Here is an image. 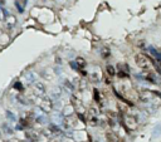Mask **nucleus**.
Returning <instances> with one entry per match:
<instances>
[{"mask_svg":"<svg viewBox=\"0 0 161 142\" xmlns=\"http://www.w3.org/2000/svg\"><path fill=\"white\" fill-rule=\"evenodd\" d=\"M135 63L143 71H155V61L145 53H139L135 55Z\"/></svg>","mask_w":161,"mask_h":142,"instance_id":"nucleus-1","label":"nucleus"},{"mask_svg":"<svg viewBox=\"0 0 161 142\" xmlns=\"http://www.w3.org/2000/svg\"><path fill=\"white\" fill-rule=\"evenodd\" d=\"M122 123L127 131H133L137 127V118L133 114L127 113H122Z\"/></svg>","mask_w":161,"mask_h":142,"instance_id":"nucleus-2","label":"nucleus"},{"mask_svg":"<svg viewBox=\"0 0 161 142\" xmlns=\"http://www.w3.org/2000/svg\"><path fill=\"white\" fill-rule=\"evenodd\" d=\"M117 68H118V77H121V78H126V77H129V74H130V67L127 65L126 63H118L117 64Z\"/></svg>","mask_w":161,"mask_h":142,"instance_id":"nucleus-3","label":"nucleus"},{"mask_svg":"<svg viewBox=\"0 0 161 142\" xmlns=\"http://www.w3.org/2000/svg\"><path fill=\"white\" fill-rule=\"evenodd\" d=\"M33 86H34V91L37 92V93L38 94H44V92H45V88H44V86L43 84H42V83L40 82H35L34 83V84H33Z\"/></svg>","mask_w":161,"mask_h":142,"instance_id":"nucleus-4","label":"nucleus"},{"mask_svg":"<svg viewBox=\"0 0 161 142\" xmlns=\"http://www.w3.org/2000/svg\"><path fill=\"white\" fill-rule=\"evenodd\" d=\"M106 138L108 142H118V137L115 132H107L106 133Z\"/></svg>","mask_w":161,"mask_h":142,"instance_id":"nucleus-5","label":"nucleus"},{"mask_svg":"<svg viewBox=\"0 0 161 142\" xmlns=\"http://www.w3.org/2000/svg\"><path fill=\"white\" fill-rule=\"evenodd\" d=\"M25 78H27V81L29 83H32V84H34V83L37 82V76L33 72H28L27 74H25Z\"/></svg>","mask_w":161,"mask_h":142,"instance_id":"nucleus-6","label":"nucleus"},{"mask_svg":"<svg viewBox=\"0 0 161 142\" xmlns=\"http://www.w3.org/2000/svg\"><path fill=\"white\" fill-rule=\"evenodd\" d=\"M72 99H73V106H74L75 108H78V102H79V101H77V98H75V97H73ZM77 112H78L79 114H83V113H84V108L81 106V111H79V110H77Z\"/></svg>","mask_w":161,"mask_h":142,"instance_id":"nucleus-7","label":"nucleus"},{"mask_svg":"<svg viewBox=\"0 0 161 142\" xmlns=\"http://www.w3.org/2000/svg\"><path fill=\"white\" fill-rule=\"evenodd\" d=\"M75 63L78 65L79 72H81V68H84V67H86V62H84L83 58H77V59H75Z\"/></svg>","mask_w":161,"mask_h":142,"instance_id":"nucleus-8","label":"nucleus"},{"mask_svg":"<svg viewBox=\"0 0 161 142\" xmlns=\"http://www.w3.org/2000/svg\"><path fill=\"white\" fill-rule=\"evenodd\" d=\"M107 74H108L109 77H113L115 74H116L115 67H112V65H107Z\"/></svg>","mask_w":161,"mask_h":142,"instance_id":"nucleus-9","label":"nucleus"},{"mask_svg":"<svg viewBox=\"0 0 161 142\" xmlns=\"http://www.w3.org/2000/svg\"><path fill=\"white\" fill-rule=\"evenodd\" d=\"M93 96H95V101L97 103H101V96H99V91L98 89H95L93 91Z\"/></svg>","mask_w":161,"mask_h":142,"instance_id":"nucleus-10","label":"nucleus"},{"mask_svg":"<svg viewBox=\"0 0 161 142\" xmlns=\"http://www.w3.org/2000/svg\"><path fill=\"white\" fill-rule=\"evenodd\" d=\"M5 18H6V12L0 8V21H5Z\"/></svg>","mask_w":161,"mask_h":142,"instance_id":"nucleus-11","label":"nucleus"},{"mask_svg":"<svg viewBox=\"0 0 161 142\" xmlns=\"http://www.w3.org/2000/svg\"><path fill=\"white\" fill-rule=\"evenodd\" d=\"M160 131H161V126H160V124H159L157 127H155V128H154V136H156V137H157V136L160 135V133H161Z\"/></svg>","mask_w":161,"mask_h":142,"instance_id":"nucleus-12","label":"nucleus"},{"mask_svg":"<svg viewBox=\"0 0 161 142\" xmlns=\"http://www.w3.org/2000/svg\"><path fill=\"white\" fill-rule=\"evenodd\" d=\"M6 117H8L9 120H12V121H15V120H16V118H15V116H14L10 111H8V112H6Z\"/></svg>","mask_w":161,"mask_h":142,"instance_id":"nucleus-13","label":"nucleus"},{"mask_svg":"<svg viewBox=\"0 0 161 142\" xmlns=\"http://www.w3.org/2000/svg\"><path fill=\"white\" fill-rule=\"evenodd\" d=\"M109 54H111V53H109V49H108V48H105V49H103V53H102V57H103V58H107Z\"/></svg>","mask_w":161,"mask_h":142,"instance_id":"nucleus-14","label":"nucleus"},{"mask_svg":"<svg viewBox=\"0 0 161 142\" xmlns=\"http://www.w3.org/2000/svg\"><path fill=\"white\" fill-rule=\"evenodd\" d=\"M69 65L72 67V68H73L74 71H79V68H78V65H77V63H75V62H71V63H69Z\"/></svg>","mask_w":161,"mask_h":142,"instance_id":"nucleus-15","label":"nucleus"},{"mask_svg":"<svg viewBox=\"0 0 161 142\" xmlns=\"http://www.w3.org/2000/svg\"><path fill=\"white\" fill-rule=\"evenodd\" d=\"M15 5H16V8L19 9V12H20V13H23V6H20V5H19V2H15Z\"/></svg>","mask_w":161,"mask_h":142,"instance_id":"nucleus-16","label":"nucleus"},{"mask_svg":"<svg viewBox=\"0 0 161 142\" xmlns=\"http://www.w3.org/2000/svg\"><path fill=\"white\" fill-rule=\"evenodd\" d=\"M15 88H18V89H23L22 83H20V84H19V83H15Z\"/></svg>","mask_w":161,"mask_h":142,"instance_id":"nucleus-17","label":"nucleus"},{"mask_svg":"<svg viewBox=\"0 0 161 142\" xmlns=\"http://www.w3.org/2000/svg\"><path fill=\"white\" fill-rule=\"evenodd\" d=\"M0 4H4V0H0Z\"/></svg>","mask_w":161,"mask_h":142,"instance_id":"nucleus-18","label":"nucleus"}]
</instances>
